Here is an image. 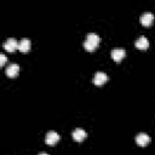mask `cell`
Wrapping results in <instances>:
<instances>
[{
    "instance_id": "6da1fadb",
    "label": "cell",
    "mask_w": 155,
    "mask_h": 155,
    "mask_svg": "<svg viewBox=\"0 0 155 155\" xmlns=\"http://www.w3.org/2000/svg\"><path fill=\"white\" fill-rule=\"evenodd\" d=\"M99 41H101V38H99L98 34H96V33H88L86 35V38H85L84 47L87 51H93L99 45Z\"/></svg>"
},
{
    "instance_id": "7a4b0ae2",
    "label": "cell",
    "mask_w": 155,
    "mask_h": 155,
    "mask_svg": "<svg viewBox=\"0 0 155 155\" xmlns=\"http://www.w3.org/2000/svg\"><path fill=\"white\" fill-rule=\"evenodd\" d=\"M108 75L105 74V73H103V71H97V73H94V75H93V84L94 85H97V86H101V85H103L104 82H107L108 81Z\"/></svg>"
},
{
    "instance_id": "3957f363",
    "label": "cell",
    "mask_w": 155,
    "mask_h": 155,
    "mask_svg": "<svg viewBox=\"0 0 155 155\" xmlns=\"http://www.w3.org/2000/svg\"><path fill=\"white\" fill-rule=\"evenodd\" d=\"M59 140V134L56 132V131H48L46 133V137H45V142L50 145H53L56 144L57 142Z\"/></svg>"
},
{
    "instance_id": "277c9868",
    "label": "cell",
    "mask_w": 155,
    "mask_h": 155,
    "mask_svg": "<svg viewBox=\"0 0 155 155\" xmlns=\"http://www.w3.org/2000/svg\"><path fill=\"white\" fill-rule=\"evenodd\" d=\"M4 48H5L6 51L13 52L16 48H18V41H17L15 38H10V39H7V40L4 42Z\"/></svg>"
},
{
    "instance_id": "5b68a950",
    "label": "cell",
    "mask_w": 155,
    "mask_h": 155,
    "mask_svg": "<svg viewBox=\"0 0 155 155\" xmlns=\"http://www.w3.org/2000/svg\"><path fill=\"white\" fill-rule=\"evenodd\" d=\"M126 54V51L121 47H116V48H113L111 50V57L115 62H120Z\"/></svg>"
},
{
    "instance_id": "8992f818",
    "label": "cell",
    "mask_w": 155,
    "mask_h": 155,
    "mask_svg": "<svg viewBox=\"0 0 155 155\" xmlns=\"http://www.w3.org/2000/svg\"><path fill=\"white\" fill-rule=\"evenodd\" d=\"M71 136H73L74 140H76V142H81V140H84V139L86 138L87 133H86V131H85V130H82V128L78 127V128H75V130L73 131Z\"/></svg>"
},
{
    "instance_id": "52a82bcc",
    "label": "cell",
    "mask_w": 155,
    "mask_h": 155,
    "mask_svg": "<svg viewBox=\"0 0 155 155\" xmlns=\"http://www.w3.org/2000/svg\"><path fill=\"white\" fill-rule=\"evenodd\" d=\"M149 142H150V137H149L147 133H144V132H140V133H138V134L136 136V143H137L138 145H140V147L147 145Z\"/></svg>"
},
{
    "instance_id": "ba28073f",
    "label": "cell",
    "mask_w": 155,
    "mask_h": 155,
    "mask_svg": "<svg viewBox=\"0 0 155 155\" xmlns=\"http://www.w3.org/2000/svg\"><path fill=\"white\" fill-rule=\"evenodd\" d=\"M18 73H19V65H18V64L11 63V64L7 65V68H6V75H7V76L15 78Z\"/></svg>"
},
{
    "instance_id": "9c48e42d",
    "label": "cell",
    "mask_w": 155,
    "mask_h": 155,
    "mask_svg": "<svg viewBox=\"0 0 155 155\" xmlns=\"http://www.w3.org/2000/svg\"><path fill=\"white\" fill-rule=\"evenodd\" d=\"M140 23L143 25H150L153 22H154V15L151 12H144L142 16H140Z\"/></svg>"
},
{
    "instance_id": "30bf717a",
    "label": "cell",
    "mask_w": 155,
    "mask_h": 155,
    "mask_svg": "<svg viewBox=\"0 0 155 155\" xmlns=\"http://www.w3.org/2000/svg\"><path fill=\"white\" fill-rule=\"evenodd\" d=\"M134 45H136V47H138V48H140V50H145V48L149 47V40H148L144 35H140V36L136 40Z\"/></svg>"
},
{
    "instance_id": "8fae6325",
    "label": "cell",
    "mask_w": 155,
    "mask_h": 155,
    "mask_svg": "<svg viewBox=\"0 0 155 155\" xmlns=\"http://www.w3.org/2000/svg\"><path fill=\"white\" fill-rule=\"evenodd\" d=\"M30 46H31V41L27 38L22 39L19 42H18V50L22 51V52H27L30 50Z\"/></svg>"
},
{
    "instance_id": "7c38bea8",
    "label": "cell",
    "mask_w": 155,
    "mask_h": 155,
    "mask_svg": "<svg viewBox=\"0 0 155 155\" xmlns=\"http://www.w3.org/2000/svg\"><path fill=\"white\" fill-rule=\"evenodd\" d=\"M6 62V56L4 53H0V65H4Z\"/></svg>"
},
{
    "instance_id": "4fadbf2b",
    "label": "cell",
    "mask_w": 155,
    "mask_h": 155,
    "mask_svg": "<svg viewBox=\"0 0 155 155\" xmlns=\"http://www.w3.org/2000/svg\"><path fill=\"white\" fill-rule=\"evenodd\" d=\"M39 155H48V154H46V153H40Z\"/></svg>"
}]
</instances>
